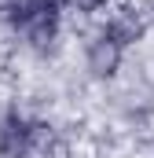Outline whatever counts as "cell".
Here are the masks:
<instances>
[{
    "label": "cell",
    "mask_w": 154,
    "mask_h": 158,
    "mask_svg": "<svg viewBox=\"0 0 154 158\" xmlns=\"http://www.w3.org/2000/svg\"><path fill=\"white\" fill-rule=\"evenodd\" d=\"M121 59H125V48L107 33L81 44V66H84L88 81H110L117 74V66H121Z\"/></svg>",
    "instance_id": "1"
}]
</instances>
